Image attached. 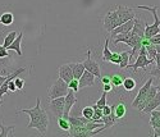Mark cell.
<instances>
[{
    "label": "cell",
    "mask_w": 160,
    "mask_h": 137,
    "mask_svg": "<svg viewBox=\"0 0 160 137\" xmlns=\"http://www.w3.org/2000/svg\"><path fill=\"white\" fill-rule=\"evenodd\" d=\"M67 92H68V84L65 81H63L60 77L54 82L49 91H48V96L49 99H55V98H60V96H65Z\"/></svg>",
    "instance_id": "obj_4"
},
{
    "label": "cell",
    "mask_w": 160,
    "mask_h": 137,
    "mask_svg": "<svg viewBox=\"0 0 160 137\" xmlns=\"http://www.w3.org/2000/svg\"><path fill=\"white\" fill-rule=\"evenodd\" d=\"M112 87H113V85H112V84H104L102 91H106V92H109V91H112Z\"/></svg>",
    "instance_id": "obj_39"
},
{
    "label": "cell",
    "mask_w": 160,
    "mask_h": 137,
    "mask_svg": "<svg viewBox=\"0 0 160 137\" xmlns=\"http://www.w3.org/2000/svg\"><path fill=\"white\" fill-rule=\"evenodd\" d=\"M150 113H151V117H155V118H159L160 119V110H158V109H154V110H151Z\"/></svg>",
    "instance_id": "obj_40"
},
{
    "label": "cell",
    "mask_w": 160,
    "mask_h": 137,
    "mask_svg": "<svg viewBox=\"0 0 160 137\" xmlns=\"http://www.w3.org/2000/svg\"><path fill=\"white\" fill-rule=\"evenodd\" d=\"M8 90H9V92H16L17 91V87H16V84H14V78L9 79V82H8Z\"/></svg>",
    "instance_id": "obj_33"
},
{
    "label": "cell",
    "mask_w": 160,
    "mask_h": 137,
    "mask_svg": "<svg viewBox=\"0 0 160 137\" xmlns=\"http://www.w3.org/2000/svg\"><path fill=\"white\" fill-rule=\"evenodd\" d=\"M83 65H85V69L91 72L92 74H94L96 78H100L101 77V71H100V65L96 60H94L91 58V50L88 49L87 50V58L86 60L83 62Z\"/></svg>",
    "instance_id": "obj_6"
},
{
    "label": "cell",
    "mask_w": 160,
    "mask_h": 137,
    "mask_svg": "<svg viewBox=\"0 0 160 137\" xmlns=\"http://www.w3.org/2000/svg\"><path fill=\"white\" fill-rule=\"evenodd\" d=\"M95 76L92 74L91 72L86 71L82 73V76L78 78V84H79V89H86V87H90V86H94L95 85Z\"/></svg>",
    "instance_id": "obj_10"
},
{
    "label": "cell",
    "mask_w": 160,
    "mask_h": 137,
    "mask_svg": "<svg viewBox=\"0 0 160 137\" xmlns=\"http://www.w3.org/2000/svg\"><path fill=\"white\" fill-rule=\"evenodd\" d=\"M154 62H156V68H155V69H160V51L156 53V57H155Z\"/></svg>",
    "instance_id": "obj_36"
},
{
    "label": "cell",
    "mask_w": 160,
    "mask_h": 137,
    "mask_svg": "<svg viewBox=\"0 0 160 137\" xmlns=\"http://www.w3.org/2000/svg\"><path fill=\"white\" fill-rule=\"evenodd\" d=\"M7 78H8V76H3V74H0V86L3 85V82H4Z\"/></svg>",
    "instance_id": "obj_41"
},
{
    "label": "cell",
    "mask_w": 160,
    "mask_h": 137,
    "mask_svg": "<svg viewBox=\"0 0 160 137\" xmlns=\"http://www.w3.org/2000/svg\"><path fill=\"white\" fill-rule=\"evenodd\" d=\"M14 84H16L17 90H23V87H24V79L19 78V77L17 76V77L14 78Z\"/></svg>",
    "instance_id": "obj_30"
},
{
    "label": "cell",
    "mask_w": 160,
    "mask_h": 137,
    "mask_svg": "<svg viewBox=\"0 0 160 137\" xmlns=\"http://www.w3.org/2000/svg\"><path fill=\"white\" fill-rule=\"evenodd\" d=\"M59 77H60L63 81H65L67 84H68L71 79H73V72H72V65H71V63L59 67Z\"/></svg>",
    "instance_id": "obj_13"
},
{
    "label": "cell",
    "mask_w": 160,
    "mask_h": 137,
    "mask_svg": "<svg viewBox=\"0 0 160 137\" xmlns=\"http://www.w3.org/2000/svg\"><path fill=\"white\" fill-rule=\"evenodd\" d=\"M115 10H117L119 18H121V21H122L123 23L127 22V21H129V19H132V18H135V12H133L131 8H128V7L118 5V7L115 8Z\"/></svg>",
    "instance_id": "obj_11"
},
{
    "label": "cell",
    "mask_w": 160,
    "mask_h": 137,
    "mask_svg": "<svg viewBox=\"0 0 160 137\" xmlns=\"http://www.w3.org/2000/svg\"><path fill=\"white\" fill-rule=\"evenodd\" d=\"M106 95H108V92L104 91V92H102V95H101V98H100V99L96 101V104H95V105H96L98 108L102 109V108L106 105Z\"/></svg>",
    "instance_id": "obj_27"
},
{
    "label": "cell",
    "mask_w": 160,
    "mask_h": 137,
    "mask_svg": "<svg viewBox=\"0 0 160 137\" xmlns=\"http://www.w3.org/2000/svg\"><path fill=\"white\" fill-rule=\"evenodd\" d=\"M122 23L123 22L121 21V18H119L115 9L114 10H109L108 13H106V16L104 17V28L106 31H109V32H112L117 26L122 24Z\"/></svg>",
    "instance_id": "obj_5"
},
{
    "label": "cell",
    "mask_w": 160,
    "mask_h": 137,
    "mask_svg": "<svg viewBox=\"0 0 160 137\" xmlns=\"http://www.w3.org/2000/svg\"><path fill=\"white\" fill-rule=\"evenodd\" d=\"M124 78H126V77H123L121 73H115V74L110 76V84H112L113 86H115V87H121L122 84H123V79H124Z\"/></svg>",
    "instance_id": "obj_21"
},
{
    "label": "cell",
    "mask_w": 160,
    "mask_h": 137,
    "mask_svg": "<svg viewBox=\"0 0 160 137\" xmlns=\"http://www.w3.org/2000/svg\"><path fill=\"white\" fill-rule=\"evenodd\" d=\"M149 41H150L151 44H154V45H160V32H159V33H156L155 36L150 37V38H149Z\"/></svg>",
    "instance_id": "obj_32"
},
{
    "label": "cell",
    "mask_w": 160,
    "mask_h": 137,
    "mask_svg": "<svg viewBox=\"0 0 160 137\" xmlns=\"http://www.w3.org/2000/svg\"><path fill=\"white\" fill-rule=\"evenodd\" d=\"M3 58H9V51L7 48L0 45V59H3Z\"/></svg>",
    "instance_id": "obj_31"
},
{
    "label": "cell",
    "mask_w": 160,
    "mask_h": 137,
    "mask_svg": "<svg viewBox=\"0 0 160 137\" xmlns=\"http://www.w3.org/2000/svg\"><path fill=\"white\" fill-rule=\"evenodd\" d=\"M129 60H131L129 53L128 51H122L121 54H119V64H118L119 68H121V69H124V68L128 65Z\"/></svg>",
    "instance_id": "obj_17"
},
{
    "label": "cell",
    "mask_w": 160,
    "mask_h": 137,
    "mask_svg": "<svg viewBox=\"0 0 160 137\" xmlns=\"http://www.w3.org/2000/svg\"><path fill=\"white\" fill-rule=\"evenodd\" d=\"M13 22H14V16H13L12 12H4L0 16V23L4 26H10Z\"/></svg>",
    "instance_id": "obj_18"
},
{
    "label": "cell",
    "mask_w": 160,
    "mask_h": 137,
    "mask_svg": "<svg viewBox=\"0 0 160 137\" xmlns=\"http://www.w3.org/2000/svg\"><path fill=\"white\" fill-rule=\"evenodd\" d=\"M152 63H154V62L150 60L146 55H143V54H138L137 58H136V62L133 63L132 65L128 64L126 68H131V69H133V71H137L138 68H142L143 71H146V67L150 65V64H152Z\"/></svg>",
    "instance_id": "obj_9"
},
{
    "label": "cell",
    "mask_w": 160,
    "mask_h": 137,
    "mask_svg": "<svg viewBox=\"0 0 160 137\" xmlns=\"http://www.w3.org/2000/svg\"><path fill=\"white\" fill-rule=\"evenodd\" d=\"M150 74L156 77L158 79H160V69H152V71H150Z\"/></svg>",
    "instance_id": "obj_37"
},
{
    "label": "cell",
    "mask_w": 160,
    "mask_h": 137,
    "mask_svg": "<svg viewBox=\"0 0 160 137\" xmlns=\"http://www.w3.org/2000/svg\"><path fill=\"white\" fill-rule=\"evenodd\" d=\"M58 119V126H59V128L62 129V131H68L69 129V127H71V123L68 122V119L67 118H64V117H60V118H57Z\"/></svg>",
    "instance_id": "obj_24"
},
{
    "label": "cell",
    "mask_w": 160,
    "mask_h": 137,
    "mask_svg": "<svg viewBox=\"0 0 160 137\" xmlns=\"http://www.w3.org/2000/svg\"><path fill=\"white\" fill-rule=\"evenodd\" d=\"M100 79H101V82H102V85L104 84H110V76H101L100 77Z\"/></svg>",
    "instance_id": "obj_38"
},
{
    "label": "cell",
    "mask_w": 160,
    "mask_h": 137,
    "mask_svg": "<svg viewBox=\"0 0 160 137\" xmlns=\"http://www.w3.org/2000/svg\"><path fill=\"white\" fill-rule=\"evenodd\" d=\"M22 38H23V31H21V32L16 36L14 41H13V43L8 46V50H13V51H16L19 57H22V55H23V53H22V48H21Z\"/></svg>",
    "instance_id": "obj_14"
},
{
    "label": "cell",
    "mask_w": 160,
    "mask_h": 137,
    "mask_svg": "<svg viewBox=\"0 0 160 137\" xmlns=\"http://www.w3.org/2000/svg\"><path fill=\"white\" fill-rule=\"evenodd\" d=\"M136 9H142V10H148L152 13V17H154V23L152 24H148L145 26V32L143 36L145 38H150L152 36H155L156 33L160 32V18L158 17V7H150V5H137Z\"/></svg>",
    "instance_id": "obj_2"
},
{
    "label": "cell",
    "mask_w": 160,
    "mask_h": 137,
    "mask_svg": "<svg viewBox=\"0 0 160 137\" xmlns=\"http://www.w3.org/2000/svg\"><path fill=\"white\" fill-rule=\"evenodd\" d=\"M72 65V72H73V78L78 79L85 72V65L83 63H71Z\"/></svg>",
    "instance_id": "obj_15"
},
{
    "label": "cell",
    "mask_w": 160,
    "mask_h": 137,
    "mask_svg": "<svg viewBox=\"0 0 160 137\" xmlns=\"http://www.w3.org/2000/svg\"><path fill=\"white\" fill-rule=\"evenodd\" d=\"M152 82H154V79H152V78H149L148 82H146V84L140 89V91H138V94H137V96L135 98V100L132 101V106H133V108H136L140 113H141V110H142L143 106H145V103H146V95H148V91H149L150 86L152 85Z\"/></svg>",
    "instance_id": "obj_3"
},
{
    "label": "cell",
    "mask_w": 160,
    "mask_h": 137,
    "mask_svg": "<svg viewBox=\"0 0 160 137\" xmlns=\"http://www.w3.org/2000/svg\"><path fill=\"white\" fill-rule=\"evenodd\" d=\"M26 113L30 115V123L27 124V128H35L38 131L40 134L45 136L49 127V115L45 109L41 108V100L40 98L36 99V105L31 109H17V114Z\"/></svg>",
    "instance_id": "obj_1"
},
{
    "label": "cell",
    "mask_w": 160,
    "mask_h": 137,
    "mask_svg": "<svg viewBox=\"0 0 160 137\" xmlns=\"http://www.w3.org/2000/svg\"><path fill=\"white\" fill-rule=\"evenodd\" d=\"M102 115H108V114H110V112H112V106H108V105H105L102 109Z\"/></svg>",
    "instance_id": "obj_35"
},
{
    "label": "cell",
    "mask_w": 160,
    "mask_h": 137,
    "mask_svg": "<svg viewBox=\"0 0 160 137\" xmlns=\"http://www.w3.org/2000/svg\"><path fill=\"white\" fill-rule=\"evenodd\" d=\"M109 37L105 38V45L102 49V60L104 62H109L110 63V58H112V51L109 50Z\"/></svg>",
    "instance_id": "obj_20"
},
{
    "label": "cell",
    "mask_w": 160,
    "mask_h": 137,
    "mask_svg": "<svg viewBox=\"0 0 160 137\" xmlns=\"http://www.w3.org/2000/svg\"><path fill=\"white\" fill-rule=\"evenodd\" d=\"M145 48H146V57H148L150 60H155V57H156V48H155V45L154 44H151L150 41H149V44L148 45H145Z\"/></svg>",
    "instance_id": "obj_19"
},
{
    "label": "cell",
    "mask_w": 160,
    "mask_h": 137,
    "mask_svg": "<svg viewBox=\"0 0 160 137\" xmlns=\"http://www.w3.org/2000/svg\"><path fill=\"white\" fill-rule=\"evenodd\" d=\"M49 106H50L51 112H52V114H54L55 118L63 117V113H64V96L50 99Z\"/></svg>",
    "instance_id": "obj_7"
},
{
    "label": "cell",
    "mask_w": 160,
    "mask_h": 137,
    "mask_svg": "<svg viewBox=\"0 0 160 137\" xmlns=\"http://www.w3.org/2000/svg\"><path fill=\"white\" fill-rule=\"evenodd\" d=\"M150 126L152 127V129H159L160 128V119L159 118H155V117H151Z\"/></svg>",
    "instance_id": "obj_29"
},
{
    "label": "cell",
    "mask_w": 160,
    "mask_h": 137,
    "mask_svg": "<svg viewBox=\"0 0 160 137\" xmlns=\"http://www.w3.org/2000/svg\"><path fill=\"white\" fill-rule=\"evenodd\" d=\"M92 114H94V108L92 106H86L82 109V117H85L86 119L91 120L92 119Z\"/></svg>",
    "instance_id": "obj_26"
},
{
    "label": "cell",
    "mask_w": 160,
    "mask_h": 137,
    "mask_svg": "<svg viewBox=\"0 0 160 137\" xmlns=\"http://www.w3.org/2000/svg\"><path fill=\"white\" fill-rule=\"evenodd\" d=\"M68 89H69V90H72V91H74V92H77V91L79 90V84H78V79H76V78L71 79V81L68 82Z\"/></svg>",
    "instance_id": "obj_28"
},
{
    "label": "cell",
    "mask_w": 160,
    "mask_h": 137,
    "mask_svg": "<svg viewBox=\"0 0 160 137\" xmlns=\"http://www.w3.org/2000/svg\"><path fill=\"white\" fill-rule=\"evenodd\" d=\"M14 126H10V127H4L0 122V137H8L13 134V131H14Z\"/></svg>",
    "instance_id": "obj_23"
},
{
    "label": "cell",
    "mask_w": 160,
    "mask_h": 137,
    "mask_svg": "<svg viewBox=\"0 0 160 137\" xmlns=\"http://www.w3.org/2000/svg\"><path fill=\"white\" fill-rule=\"evenodd\" d=\"M122 86L124 87V90L132 91V90H135V87H136V81L133 79V78H131V77H126V78L123 79Z\"/></svg>",
    "instance_id": "obj_22"
},
{
    "label": "cell",
    "mask_w": 160,
    "mask_h": 137,
    "mask_svg": "<svg viewBox=\"0 0 160 137\" xmlns=\"http://www.w3.org/2000/svg\"><path fill=\"white\" fill-rule=\"evenodd\" d=\"M18 33L16 32V31H12V32H9L7 36H5V38H4V43H3V46L4 48H7L8 49V46L14 41V38H16V36H17Z\"/></svg>",
    "instance_id": "obj_25"
},
{
    "label": "cell",
    "mask_w": 160,
    "mask_h": 137,
    "mask_svg": "<svg viewBox=\"0 0 160 137\" xmlns=\"http://www.w3.org/2000/svg\"><path fill=\"white\" fill-rule=\"evenodd\" d=\"M110 63H113V64H119V54H118V53H112Z\"/></svg>",
    "instance_id": "obj_34"
},
{
    "label": "cell",
    "mask_w": 160,
    "mask_h": 137,
    "mask_svg": "<svg viewBox=\"0 0 160 137\" xmlns=\"http://www.w3.org/2000/svg\"><path fill=\"white\" fill-rule=\"evenodd\" d=\"M114 113L117 119H123L124 115L127 114V108L123 103H119L118 105H114Z\"/></svg>",
    "instance_id": "obj_16"
},
{
    "label": "cell",
    "mask_w": 160,
    "mask_h": 137,
    "mask_svg": "<svg viewBox=\"0 0 160 137\" xmlns=\"http://www.w3.org/2000/svg\"><path fill=\"white\" fill-rule=\"evenodd\" d=\"M3 104V100H0V105H2Z\"/></svg>",
    "instance_id": "obj_42"
},
{
    "label": "cell",
    "mask_w": 160,
    "mask_h": 137,
    "mask_svg": "<svg viewBox=\"0 0 160 137\" xmlns=\"http://www.w3.org/2000/svg\"><path fill=\"white\" fill-rule=\"evenodd\" d=\"M160 106V90L156 92V95L151 99V100H149L148 103L145 104V106H143V109L141 110V113L143 114V113H150L151 110H154V109H158Z\"/></svg>",
    "instance_id": "obj_12"
},
{
    "label": "cell",
    "mask_w": 160,
    "mask_h": 137,
    "mask_svg": "<svg viewBox=\"0 0 160 137\" xmlns=\"http://www.w3.org/2000/svg\"><path fill=\"white\" fill-rule=\"evenodd\" d=\"M76 101H77L76 92L68 89V92H67V95L64 96V113H63V117L64 118H68L69 117L71 110H72V108L74 106Z\"/></svg>",
    "instance_id": "obj_8"
}]
</instances>
